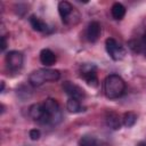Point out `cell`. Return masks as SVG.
<instances>
[{"label":"cell","mask_w":146,"mask_h":146,"mask_svg":"<svg viewBox=\"0 0 146 146\" xmlns=\"http://www.w3.org/2000/svg\"><path fill=\"white\" fill-rule=\"evenodd\" d=\"M125 82L119 74H110L104 81V92L110 99H116L124 94Z\"/></svg>","instance_id":"cell-1"},{"label":"cell","mask_w":146,"mask_h":146,"mask_svg":"<svg viewBox=\"0 0 146 146\" xmlns=\"http://www.w3.org/2000/svg\"><path fill=\"white\" fill-rule=\"evenodd\" d=\"M60 76L59 71L51 68H39L33 71L29 76V82L33 87H39L48 81H56Z\"/></svg>","instance_id":"cell-2"},{"label":"cell","mask_w":146,"mask_h":146,"mask_svg":"<svg viewBox=\"0 0 146 146\" xmlns=\"http://www.w3.org/2000/svg\"><path fill=\"white\" fill-rule=\"evenodd\" d=\"M46 114H47V120H48V124L51 125H56L62 121V111L59 107V104L57 103L56 99L52 98H47L43 103H42Z\"/></svg>","instance_id":"cell-3"},{"label":"cell","mask_w":146,"mask_h":146,"mask_svg":"<svg viewBox=\"0 0 146 146\" xmlns=\"http://www.w3.org/2000/svg\"><path fill=\"white\" fill-rule=\"evenodd\" d=\"M105 48L110 57L114 60H120L125 56V49L113 38L106 39L105 42Z\"/></svg>","instance_id":"cell-4"},{"label":"cell","mask_w":146,"mask_h":146,"mask_svg":"<svg viewBox=\"0 0 146 146\" xmlns=\"http://www.w3.org/2000/svg\"><path fill=\"white\" fill-rule=\"evenodd\" d=\"M23 54L17 50H11L6 55V64L9 71L11 72H18L23 67Z\"/></svg>","instance_id":"cell-5"},{"label":"cell","mask_w":146,"mask_h":146,"mask_svg":"<svg viewBox=\"0 0 146 146\" xmlns=\"http://www.w3.org/2000/svg\"><path fill=\"white\" fill-rule=\"evenodd\" d=\"M80 76L90 86V87H98L99 81L96 74V66L92 64H84L81 66V72Z\"/></svg>","instance_id":"cell-6"},{"label":"cell","mask_w":146,"mask_h":146,"mask_svg":"<svg viewBox=\"0 0 146 146\" xmlns=\"http://www.w3.org/2000/svg\"><path fill=\"white\" fill-rule=\"evenodd\" d=\"M62 88H63V90L65 91V94L70 96V98H75V99L81 100V99H83V98L86 97L84 90H83L81 87H79L78 84H75V83H73V82H71V81H65V82H63Z\"/></svg>","instance_id":"cell-7"},{"label":"cell","mask_w":146,"mask_h":146,"mask_svg":"<svg viewBox=\"0 0 146 146\" xmlns=\"http://www.w3.org/2000/svg\"><path fill=\"white\" fill-rule=\"evenodd\" d=\"M29 114L34 121L41 124H48L47 114H46V111L42 104H33L29 110Z\"/></svg>","instance_id":"cell-8"},{"label":"cell","mask_w":146,"mask_h":146,"mask_svg":"<svg viewBox=\"0 0 146 146\" xmlns=\"http://www.w3.org/2000/svg\"><path fill=\"white\" fill-rule=\"evenodd\" d=\"M58 13H59L63 22L66 23V24H70L73 21L72 19V15L74 13H76V11H75L73 6L68 1H60L58 3Z\"/></svg>","instance_id":"cell-9"},{"label":"cell","mask_w":146,"mask_h":146,"mask_svg":"<svg viewBox=\"0 0 146 146\" xmlns=\"http://www.w3.org/2000/svg\"><path fill=\"white\" fill-rule=\"evenodd\" d=\"M100 33H102V27L98 22L94 21V22L89 23V25L87 27L86 35L90 42H96L98 40V38L100 36Z\"/></svg>","instance_id":"cell-10"},{"label":"cell","mask_w":146,"mask_h":146,"mask_svg":"<svg viewBox=\"0 0 146 146\" xmlns=\"http://www.w3.org/2000/svg\"><path fill=\"white\" fill-rule=\"evenodd\" d=\"M40 62L44 66H51L56 62V55L50 49H42L40 51Z\"/></svg>","instance_id":"cell-11"},{"label":"cell","mask_w":146,"mask_h":146,"mask_svg":"<svg viewBox=\"0 0 146 146\" xmlns=\"http://www.w3.org/2000/svg\"><path fill=\"white\" fill-rule=\"evenodd\" d=\"M30 24L31 26L33 27V30L38 31V32H47L48 31V25L46 22H43L40 17L35 16V15H32L30 17Z\"/></svg>","instance_id":"cell-12"},{"label":"cell","mask_w":146,"mask_h":146,"mask_svg":"<svg viewBox=\"0 0 146 146\" xmlns=\"http://www.w3.org/2000/svg\"><path fill=\"white\" fill-rule=\"evenodd\" d=\"M106 124H107L111 129L117 130V129H120V127H121V119H120V116H119L116 113L110 112V113H107V115H106Z\"/></svg>","instance_id":"cell-13"},{"label":"cell","mask_w":146,"mask_h":146,"mask_svg":"<svg viewBox=\"0 0 146 146\" xmlns=\"http://www.w3.org/2000/svg\"><path fill=\"white\" fill-rule=\"evenodd\" d=\"M111 14H112V17L116 21H120L124 17L125 15V7L120 3V2H115L113 6H112V9H111Z\"/></svg>","instance_id":"cell-14"},{"label":"cell","mask_w":146,"mask_h":146,"mask_svg":"<svg viewBox=\"0 0 146 146\" xmlns=\"http://www.w3.org/2000/svg\"><path fill=\"white\" fill-rule=\"evenodd\" d=\"M66 108L71 113H80L83 111V107L81 105V100L75 99V98H68L66 103Z\"/></svg>","instance_id":"cell-15"},{"label":"cell","mask_w":146,"mask_h":146,"mask_svg":"<svg viewBox=\"0 0 146 146\" xmlns=\"http://www.w3.org/2000/svg\"><path fill=\"white\" fill-rule=\"evenodd\" d=\"M136 121H137V115L133 112H127V113H124V115L122 117V124L127 128L133 127Z\"/></svg>","instance_id":"cell-16"},{"label":"cell","mask_w":146,"mask_h":146,"mask_svg":"<svg viewBox=\"0 0 146 146\" xmlns=\"http://www.w3.org/2000/svg\"><path fill=\"white\" fill-rule=\"evenodd\" d=\"M79 146H98V143L92 136H83L79 140Z\"/></svg>","instance_id":"cell-17"},{"label":"cell","mask_w":146,"mask_h":146,"mask_svg":"<svg viewBox=\"0 0 146 146\" xmlns=\"http://www.w3.org/2000/svg\"><path fill=\"white\" fill-rule=\"evenodd\" d=\"M29 136H30V138L32 140H38L41 137V132H40L39 129H32V130H30Z\"/></svg>","instance_id":"cell-18"},{"label":"cell","mask_w":146,"mask_h":146,"mask_svg":"<svg viewBox=\"0 0 146 146\" xmlns=\"http://www.w3.org/2000/svg\"><path fill=\"white\" fill-rule=\"evenodd\" d=\"M7 47V41H6V36H1V50H5Z\"/></svg>","instance_id":"cell-19"},{"label":"cell","mask_w":146,"mask_h":146,"mask_svg":"<svg viewBox=\"0 0 146 146\" xmlns=\"http://www.w3.org/2000/svg\"><path fill=\"white\" fill-rule=\"evenodd\" d=\"M5 90V82L3 81H1V92Z\"/></svg>","instance_id":"cell-20"},{"label":"cell","mask_w":146,"mask_h":146,"mask_svg":"<svg viewBox=\"0 0 146 146\" xmlns=\"http://www.w3.org/2000/svg\"><path fill=\"white\" fill-rule=\"evenodd\" d=\"M141 40L144 41V43H146V33H145V34L143 35V38H141Z\"/></svg>","instance_id":"cell-21"},{"label":"cell","mask_w":146,"mask_h":146,"mask_svg":"<svg viewBox=\"0 0 146 146\" xmlns=\"http://www.w3.org/2000/svg\"><path fill=\"white\" fill-rule=\"evenodd\" d=\"M138 146H146V144L145 143H140V144H138Z\"/></svg>","instance_id":"cell-22"}]
</instances>
